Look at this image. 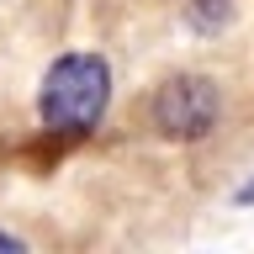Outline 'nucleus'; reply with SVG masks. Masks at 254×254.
I'll return each mask as SVG.
<instances>
[{
  "mask_svg": "<svg viewBox=\"0 0 254 254\" xmlns=\"http://www.w3.org/2000/svg\"><path fill=\"white\" fill-rule=\"evenodd\" d=\"M111 106V64L95 48H69L37 79V122L48 132H95Z\"/></svg>",
  "mask_w": 254,
  "mask_h": 254,
  "instance_id": "1",
  "label": "nucleus"
},
{
  "mask_svg": "<svg viewBox=\"0 0 254 254\" xmlns=\"http://www.w3.org/2000/svg\"><path fill=\"white\" fill-rule=\"evenodd\" d=\"M222 117V95L206 74H170L148 101V122L170 143H201Z\"/></svg>",
  "mask_w": 254,
  "mask_h": 254,
  "instance_id": "2",
  "label": "nucleus"
},
{
  "mask_svg": "<svg viewBox=\"0 0 254 254\" xmlns=\"http://www.w3.org/2000/svg\"><path fill=\"white\" fill-rule=\"evenodd\" d=\"M233 21V0H196L190 5V27L196 32H222Z\"/></svg>",
  "mask_w": 254,
  "mask_h": 254,
  "instance_id": "3",
  "label": "nucleus"
},
{
  "mask_svg": "<svg viewBox=\"0 0 254 254\" xmlns=\"http://www.w3.org/2000/svg\"><path fill=\"white\" fill-rule=\"evenodd\" d=\"M249 201H254V175H249V180H244V186L233 190V206H249Z\"/></svg>",
  "mask_w": 254,
  "mask_h": 254,
  "instance_id": "4",
  "label": "nucleus"
},
{
  "mask_svg": "<svg viewBox=\"0 0 254 254\" xmlns=\"http://www.w3.org/2000/svg\"><path fill=\"white\" fill-rule=\"evenodd\" d=\"M0 249H11V254H21V249H27V238H16V233H5V228H0Z\"/></svg>",
  "mask_w": 254,
  "mask_h": 254,
  "instance_id": "5",
  "label": "nucleus"
}]
</instances>
